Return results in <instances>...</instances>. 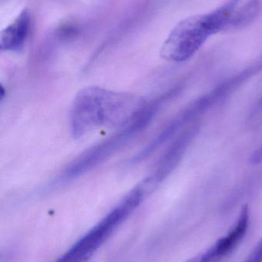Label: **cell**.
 Listing matches in <instances>:
<instances>
[{
  "instance_id": "6da1fadb",
  "label": "cell",
  "mask_w": 262,
  "mask_h": 262,
  "mask_svg": "<svg viewBox=\"0 0 262 262\" xmlns=\"http://www.w3.org/2000/svg\"><path fill=\"white\" fill-rule=\"evenodd\" d=\"M145 105L144 101L132 95L87 88L74 101L71 128L73 135L79 137L100 127H126Z\"/></svg>"
},
{
  "instance_id": "7a4b0ae2",
  "label": "cell",
  "mask_w": 262,
  "mask_h": 262,
  "mask_svg": "<svg viewBox=\"0 0 262 262\" xmlns=\"http://www.w3.org/2000/svg\"><path fill=\"white\" fill-rule=\"evenodd\" d=\"M226 30L227 23L219 8L209 13L187 17L172 29L162 46L160 56L172 62L187 61L212 35Z\"/></svg>"
},
{
  "instance_id": "3957f363",
  "label": "cell",
  "mask_w": 262,
  "mask_h": 262,
  "mask_svg": "<svg viewBox=\"0 0 262 262\" xmlns=\"http://www.w3.org/2000/svg\"><path fill=\"white\" fill-rule=\"evenodd\" d=\"M145 194L141 186L131 191L116 207L55 262H88L94 252L139 206Z\"/></svg>"
},
{
  "instance_id": "277c9868",
  "label": "cell",
  "mask_w": 262,
  "mask_h": 262,
  "mask_svg": "<svg viewBox=\"0 0 262 262\" xmlns=\"http://www.w3.org/2000/svg\"><path fill=\"white\" fill-rule=\"evenodd\" d=\"M155 112L150 107H145L140 111L130 123L121 132L109 139L98 143L92 149L80 156L71 166L65 171L63 179H73L90 170L108 157L115 154L123 147L134 136L144 130L152 121Z\"/></svg>"
},
{
  "instance_id": "5b68a950",
  "label": "cell",
  "mask_w": 262,
  "mask_h": 262,
  "mask_svg": "<svg viewBox=\"0 0 262 262\" xmlns=\"http://www.w3.org/2000/svg\"><path fill=\"white\" fill-rule=\"evenodd\" d=\"M261 71H262V58L243 72L223 81L221 84L214 88L212 91L191 103L165 127V132L169 137H172L183 126L186 125L199 115H203L211 107L216 105L226 97L233 93L238 88L244 84L249 78H252Z\"/></svg>"
},
{
  "instance_id": "8992f818",
  "label": "cell",
  "mask_w": 262,
  "mask_h": 262,
  "mask_svg": "<svg viewBox=\"0 0 262 262\" xmlns=\"http://www.w3.org/2000/svg\"><path fill=\"white\" fill-rule=\"evenodd\" d=\"M250 223V213L247 205L243 206L233 227L218 240L210 249L187 262H217L229 255L247 234Z\"/></svg>"
},
{
  "instance_id": "52a82bcc",
  "label": "cell",
  "mask_w": 262,
  "mask_h": 262,
  "mask_svg": "<svg viewBox=\"0 0 262 262\" xmlns=\"http://www.w3.org/2000/svg\"><path fill=\"white\" fill-rule=\"evenodd\" d=\"M196 131V128L193 126L189 130H186L172 144L170 149L165 154L161 161L158 163L155 172L149 177V180L145 182L143 184L146 189L156 186L172 172V169L176 166L183 156L184 155L188 146L192 141Z\"/></svg>"
},
{
  "instance_id": "ba28073f",
  "label": "cell",
  "mask_w": 262,
  "mask_h": 262,
  "mask_svg": "<svg viewBox=\"0 0 262 262\" xmlns=\"http://www.w3.org/2000/svg\"><path fill=\"white\" fill-rule=\"evenodd\" d=\"M31 17L29 10L23 9L15 19L1 32L0 49L6 52H18L23 47L30 33Z\"/></svg>"
},
{
  "instance_id": "9c48e42d",
  "label": "cell",
  "mask_w": 262,
  "mask_h": 262,
  "mask_svg": "<svg viewBox=\"0 0 262 262\" xmlns=\"http://www.w3.org/2000/svg\"><path fill=\"white\" fill-rule=\"evenodd\" d=\"M244 262H262V238Z\"/></svg>"
},
{
  "instance_id": "30bf717a",
  "label": "cell",
  "mask_w": 262,
  "mask_h": 262,
  "mask_svg": "<svg viewBox=\"0 0 262 262\" xmlns=\"http://www.w3.org/2000/svg\"><path fill=\"white\" fill-rule=\"evenodd\" d=\"M251 163L253 164H258L262 163V146L258 148L251 157Z\"/></svg>"
}]
</instances>
